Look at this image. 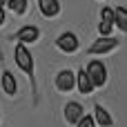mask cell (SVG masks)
Segmentation results:
<instances>
[{
    "label": "cell",
    "instance_id": "cell-9",
    "mask_svg": "<svg viewBox=\"0 0 127 127\" xmlns=\"http://www.w3.org/2000/svg\"><path fill=\"white\" fill-rule=\"evenodd\" d=\"M38 33H40V31H38L36 27H22V29L16 33V38H18L20 42H36V40H38Z\"/></svg>",
    "mask_w": 127,
    "mask_h": 127
},
{
    "label": "cell",
    "instance_id": "cell-10",
    "mask_svg": "<svg viewBox=\"0 0 127 127\" xmlns=\"http://www.w3.org/2000/svg\"><path fill=\"white\" fill-rule=\"evenodd\" d=\"M78 89L83 92V94H92V89H94V83H92V78H89V74H87V69L85 71H78Z\"/></svg>",
    "mask_w": 127,
    "mask_h": 127
},
{
    "label": "cell",
    "instance_id": "cell-15",
    "mask_svg": "<svg viewBox=\"0 0 127 127\" xmlns=\"http://www.w3.org/2000/svg\"><path fill=\"white\" fill-rule=\"evenodd\" d=\"M76 127H96V121H94V116H83L76 123Z\"/></svg>",
    "mask_w": 127,
    "mask_h": 127
},
{
    "label": "cell",
    "instance_id": "cell-6",
    "mask_svg": "<svg viewBox=\"0 0 127 127\" xmlns=\"http://www.w3.org/2000/svg\"><path fill=\"white\" fill-rule=\"evenodd\" d=\"M38 9H40L42 16L54 18V16L60 13V2L58 0H38Z\"/></svg>",
    "mask_w": 127,
    "mask_h": 127
},
{
    "label": "cell",
    "instance_id": "cell-11",
    "mask_svg": "<svg viewBox=\"0 0 127 127\" xmlns=\"http://www.w3.org/2000/svg\"><path fill=\"white\" fill-rule=\"evenodd\" d=\"M114 25L121 31H127V9L125 7H116L114 9Z\"/></svg>",
    "mask_w": 127,
    "mask_h": 127
},
{
    "label": "cell",
    "instance_id": "cell-14",
    "mask_svg": "<svg viewBox=\"0 0 127 127\" xmlns=\"http://www.w3.org/2000/svg\"><path fill=\"white\" fill-rule=\"evenodd\" d=\"M112 29H114V22H112V20H100V25H98L100 36H109V33H112Z\"/></svg>",
    "mask_w": 127,
    "mask_h": 127
},
{
    "label": "cell",
    "instance_id": "cell-1",
    "mask_svg": "<svg viewBox=\"0 0 127 127\" xmlns=\"http://www.w3.org/2000/svg\"><path fill=\"white\" fill-rule=\"evenodd\" d=\"M13 56H16V63H18V67L29 76V78H33V58H31V51L25 47V42H20V45H16V49H13Z\"/></svg>",
    "mask_w": 127,
    "mask_h": 127
},
{
    "label": "cell",
    "instance_id": "cell-5",
    "mask_svg": "<svg viewBox=\"0 0 127 127\" xmlns=\"http://www.w3.org/2000/svg\"><path fill=\"white\" fill-rule=\"evenodd\" d=\"M56 87H58L60 92H71V89L76 87V74L69 71V69L60 71V74L56 76Z\"/></svg>",
    "mask_w": 127,
    "mask_h": 127
},
{
    "label": "cell",
    "instance_id": "cell-13",
    "mask_svg": "<svg viewBox=\"0 0 127 127\" xmlns=\"http://www.w3.org/2000/svg\"><path fill=\"white\" fill-rule=\"evenodd\" d=\"M7 4H9V9L13 11V13H25L27 11V0H7Z\"/></svg>",
    "mask_w": 127,
    "mask_h": 127
},
{
    "label": "cell",
    "instance_id": "cell-2",
    "mask_svg": "<svg viewBox=\"0 0 127 127\" xmlns=\"http://www.w3.org/2000/svg\"><path fill=\"white\" fill-rule=\"evenodd\" d=\"M87 74H89L94 87H100V85H105V80H107V69H105V65H103L100 60H92V63L87 65Z\"/></svg>",
    "mask_w": 127,
    "mask_h": 127
},
{
    "label": "cell",
    "instance_id": "cell-17",
    "mask_svg": "<svg viewBox=\"0 0 127 127\" xmlns=\"http://www.w3.org/2000/svg\"><path fill=\"white\" fill-rule=\"evenodd\" d=\"M2 22H4V9L0 7V25H2Z\"/></svg>",
    "mask_w": 127,
    "mask_h": 127
},
{
    "label": "cell",
    "instance_id": "cell-8",
    "mask_svg": "<svg viewBox=\"0 0 127 127\" xmlns=\"http://www.w3.org/2000/svg\"><path fill=\"white\" fill-rule=\"evenodd\" d=\"M94 112H96V114H94V121H96L100 127H112V125H114V118L107 114V109H105V107L96 105V107H94Z\"/></svg>",
    "mask_w": 127,
    "mask_h": 127
},
{
    "label": "cell",
    "instance_id": "cell-16",
    "mask_svg": "<svg viewBox=\"0 0 127 127\" xmlns=\"http://www.w3.org/2000/svg\"><path fill=\"white\" fill-rule=\"evenodd\" d=\"M100 18H103V20H112V22H114V9H112V7H105V9L100 11Z\"/></svg>",
    "mask_w": 127,
    "mask_h": 127
},
{
    "label": "cell",
    "instance_id": "cell-4",
    "mask_svg": "<svg viewBox=\"0 0 127 127\" xmlns=\"http://www.w3.org/2000/svg\"><path fill=\"white\" fill-rule=\"evenodd\" d=\"M118 47V40L116 38H109V36H103L100 40H96L87 51L94 56V54H107V51H112V49H116Z\"/></svg>",
    "mask_w": 127,
    "mask_h": 127
},
{
    "label": "cell",
    "instance_id": "cell-12",
    "mask_svg": "<svg viewBox=\"0 0 127 127\" xmlns=\"http://www.w3.org/2000/svg\"><path fill=\"white\" fill-rule=\"evenodd\" d=\"M16 78H13V74L11 71H4L2 74V89H4V94H9V96H13L16 94Z\"/></svg>",
    "mask_w": 127,
    "mask_h": 127
},
{
    "label": "cell",
    "instance_id": "cell-3",
    "mask_svg": "<svg viewBox=\"0 0 127 127\" xmlns=\"http://www.w3.org/2000/svg\"><path fill=\"white\" fill-rule=\"evenodd\" d=\"M56 47H58L60 51H67V54L76 51V49H78V38H76V33H71V31L60 33L58 40H56Z\"/></svg>",
    "mask_w": 127,
    "mask_h": 127
},
{
    "label": "cell",
    "instance_id": "cell-18",
    "mask_svg": "<svg viewBox=\"0 0 127 127\" xmlns=\"http://www.w3.org/2000/svg\"><path fill=\"white\" fill-rule=\"evenodd\" d=\"M4 2H7V0H0V7H2V4H4Z\"/></svg>",
    "mask_w": 127,
    "mask_h": 127
},
{
    "label": "cell",
    "instance_id": "cell-7",
    "mask_svg": "<svg viewBox=\"0 0 127 127\" xmlns=\"http://www.w3.org/2000/svg\"><path fill=\"white\" fill-rule=\"evenodd\" d=\"M65 118H67V123L76 125V123L83 118V105H80V103H69V105L65 107Z\"/></svg>",
    "mask_w": 127,
    "mask_h": 127
}]
</instances>
